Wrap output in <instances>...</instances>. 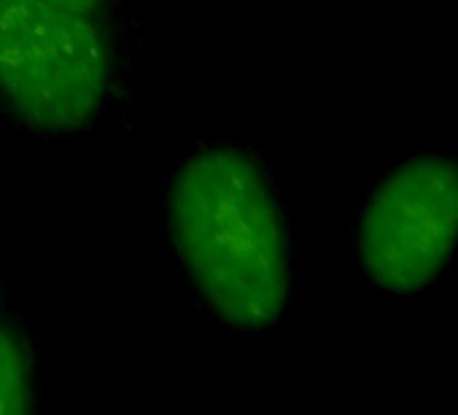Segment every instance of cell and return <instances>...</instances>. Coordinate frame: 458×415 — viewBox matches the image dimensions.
Wrapping results in <instances>:
<instances>
[{
    "instance_id": "5b68a950",
    "label": "cell",
    "mask_w": 458,
    "mask_h": 415,
    "mask_svg": "<svg viewBox=\"0 0 458 415\" xmlns=\"http://www.w3.org/2000/svg\"><path fill=\"white\" fill-rule=\"evenodd\" d=\"M49 4L65 6V9H73V12H81V14H98L106 0H49Z\"/></svg>"
},
{
    "instance_id": "277c9868",
    "label": "cell",
    "mask_w": 458,
    "mask_h": 415,
    "mask_svg": "<svg viewBox=\"0 0 458 415\" xmlns=\"http://www.w3.org/2000/svg\"><path fill=\"white\" fill-rule=\"evenodd\" d=\"M33 399L30 361L22 340L0 326V415L25 412Z\"/></svg>"
},
{
    "instance_id": "7a4b0ae2",
    "label": "cell",
    "mask_w": 458,
    "mask_h": 415,
    "mask_svg": "<svg viewBox=\"0 0 458 415\" xmlns=\"http://www.w3.org/2000/svg\"><path fill=\"white\" fill-rule=\"evenodd\" d=\"M111 87V47L92 14L49 0H0V103L41 132L95 119Z\"/></svg>"
},
{
    "instance_id": "6da1fadb",
    "label": "cell",
    "mask_w": 458,
    "mask_h": 415,
    "mask_svg": "<svg viewBox=\"0 0 458 415\" xmlns=\"http://www.w3.org/2000/svg\"><path fill=\"white\" fill-rule=\"evenodd\" d=\"M170 230L205 305L235 329L270 326L289 302L284 211L262 165L241 148L197 151L173 178Z\"/></svg>"
},
{
    "instance_id": "3957f363",
    "label": "cell",
    "mask_w": 458,
    "mask_h": 415,
    "mask_svg": "<svg viewBox=\"0 0 458 415\" xmlns=\"http://www.w3.org/2000/svg\"><path fill=\"white\" fill-rule=\"evenodd\" d=\"M458 246V159L418 154L369 191L356 257L364 278L391 294L426 289Z\"/></svg>"
}]
</instances>
